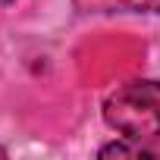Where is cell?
I'll return each instance as SVG.
<instances>
[{"label": "cell", "instance_id": "6da1fadb", "mask_svg": "<svg viewBox=\"0 0 160 160\" xmlns=\"http://www.w3.org/2000/svg\"><path fill=\"white\" fill-rule=\"evenodd\" d=\"M104 119L122 138L141 144L160 138V82L138 78L119 85L104 101Z\"/></svg>", "mask_w": 160, "mask_h": 160}, {"label": "cell", "instance_id": "7a4b0ae2", "mask_svg": "<svg viewBox=\"0 0 160 160\" xmlns=\"http://www.w3.org/2000/svg\"><path fill=\"white\" fill-rule=\"evenodd\" d=\"M98 157H157L151 148H144L141 141H132V138H126V141H113V144H104L101 151H98Z\"/></svg>", "mask_w": 160, "mask_h": 160}, {"label": "cell", "instance_id": "3957f363", "mask_svg": "<svg viewBox=\"0 0 160 160\" xmlns=\"http://www.w3.org/2000/svg\"><path fill=\"white\" fill-rule=\"evenodd\" d=\"M88 3L104 10H119V13H154L157 0H88Z\"/></svg>", "mask_w": 160, "mask_h": 160}, {"label": "cell", "instance_id": "277c9868", "mask_svg": "<svg viewBox=\"0 0 160 160\" xmlns=\"http://www.w3.org/2000/svg\"><path fill=\"white\" fill-rule=\"evenodd\" d=\"M154 13H160V0H157V3H154Z\"/></svg>", "mask_w": 160, "mask_h": 160}]
</instances>
